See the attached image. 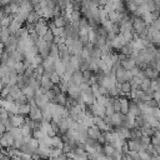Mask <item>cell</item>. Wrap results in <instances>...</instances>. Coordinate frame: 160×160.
I'll list each match as a JSON object with an SVG mask.
<instances>
[{"label":"cell","instance_id":"52a82bcc","mask_svg":"<svg viewBox=\"0 0 160 160\" xmlns=\"http://www.w3.org/2000/svg\"><path fill=\"white\" fill-rule=\"evenodd\" d=\"M66 94H68L70 98H72V99H78V98L81 95V91H80V88H79L78 85L71 84L70 86H68V91H66Z\"/></svg>","mask_w":160,"mask_h":160},{"label":"cell","instance_id":"7a4b0ae2","mask_svg":"<svg viewBox=\"0 0 160 160\" xmlns=\"http://www.w3.org/2000/svg\"><path fill=\"white\" fill-rule=\"evenodd\" d=\"M18 41H19V38H18L15 34H10V36L8 38V40L4 42V48H5V50H8V51H12V50H15V49H16V44H18Z\"/></svg>","mask_w":160,"mask_h":160},{"label":"cell","instance_id":"7c38bea8","mask_svg":"<svg viewBox=\"0 0 160 160\" xmlns=\"http://www.w3.org/2000/svg\"><path fill=\"white\" fill-rule=\"evenodd\" d=\"M102 151H104V154H105L106 159H112V154H114L115 149L112 148V145H111V144L105 142V144L102 145Z\"/></svg>","mask_w":160,"mask_h":160},{"label":"cell","instance_id":"f1b7e54d","mask_svg":"<svg viewBox=\"0 0 160 160\" xmlns=\"http://www.w3.org/2000/svg\"><path fill=\"white\" fill-rule=\"evenodd\" d=\"M20 130H21V134H22V136H28V135H32V129L29 126V125H26L25 122L20 126Z\"/></svg>","mask_w":160,"mask_h":160},{"label":"cell","instance_id":"30bf717a","mask_svg":"<svg viewBox=\"0 0 160 160\" xmlns=\"http://www.w3.org/2000/svg\"><path fill=\"white\" fill-rule=\"evenodd\" d=\"M142 71H144V75L149 79H154L159 76V70H155L154 68H150V66H146L145 69H142Z\"/></svg>","mask_w":160,"mask_h":160},{"label":"cell","instance_id":"ab89813d","mask_svg":"<svg viewBox=\"0 0 160 160\" xmlns=\"http://www.w3.org/2000/svg\"><path fill=\"white\" fill-rule=\"evenodd\" d=\"M112 110H114L115 112H119V111H120V102H119L118 96L114 99V102H112Z\"/></svg>","mask_w":160,"mask_h":160},{"label":"cell","instance_id":"8992f818","mask_svg":"<svg viewBox=\"0 0 160 160\" xmlns=\"http://www.w3.org/2000/svg\"><path fill=\"white\" fill-rule=\"evenodd\" d=\"M9 119H10V121H11L12 126H21V125L24 124L25 116L18 112V114H11V115H9Z\"/></svg>","mask_w":160,"mask_h":160},{"label":"cell","instance_id":"d6986e66","mask_svg":"<svg viewBox=\"0 0 160 160\" xmlns=\"http://www.w3.org/2000/svg\"><path fill=\"white\" fill-rule=\"evenodd\" d=\"M21 26H22V24L19 22V21H16V20H14V18H12V20H11V22L9 25V30H10L11 34H15V31L19 30Z\"/></svg>","mask_w":160,"mask_h":160},{"label":"cell","instance_id":"5bb4252c","mask_svg":"<svg viewBox=\"0 0 160 160\" xmlns=\"http://www.w3.org/2000/svg\"><path fill=\"white\" fill-rule=\"evenodd\" d=\"M58 128H59V131H60V135L64 134L68 129H69V120L68 118H61L60 121L58 122Z\"/></svg>","mask_w":160,"mask_h":160},{"label":"cell","instance_id":"7dc6e473","mask_svg":"<svg viewBox=\"0 0 160 160\" xmlns=\"http://www.w3.org/2000/svg\"><path fill=\"white\" fill-rule=\"evenodd\" d=\"M108 1H109V0H96V2H98V5H99V6H104Z\"/></svg>","mask_w":160,"mask_h":160},{"label":"cell","instance_id":"9a60e30c","mask_svg":"<svg viewBox=\"0 0 160 160\" xmlns=\"http://www.w3.org/2000/svg\"><path fill=\"white\" fill-rule=\"evenodd\" d=\"M120 65H121L125 70H130V69H132L134 66H136V65H135V61H134L132 59H130L129 56H128L126 59H124V60H120Z\"/></svg>","mask_w":160,"mask_h":160},{"label":"cell","instance_id":"3957f363","mask_svg":"<svg viewBox=\"0 0 160 160\" xmlns=\"http://www.w3.org/2000/svg\"><path fill=\"white\" fill-rule=\"evenodd\" d=\"M126 144H128L129 150H132V151L145 150V149L141 146V144H140V140H139V139H128V140H126Z\"/></svg>","mask_w":160,"mask_h":160},{"label":"cell","instance_id":"4fadbf2b","mask_svg":"<svg viewBox=\"0 0 160 160\" xmlns=\"http://www.w3.org/2000/svg\"><path fill=\"white\" fill-rule=\"evenodd\" d=\"M52 85H54V84H52V81L50 80V78H49V76L41 75V78H40V86H41V88H44V89L49 90V89H51V86H52Z\"/></svg>","mask_w":160,"mask_h":160},{"label":"cell","instance_id":"cb8c5ba5","mask_svg":"<svg viewBox=\"0 0 160 160\" xmlns=\"http://www.w3.org/2000/svg\"><path fill=\"white\" fill-rule=\"evenodd\" d=\"M141 19H142V21H144L146 25H150L151 21L154 20V16H152L151 11H146V12H144V14L141 15Z\"/></svg>","mask_w":160,"mask_h":160},{"label":"cell","instance_id":"f35d334b","mask_svg":"<svg viewBox=\"0 0 160 160\" xmlns=\"http://www.w3.org/2000/svg\"><path fill=\"white\" fill-rule=\"evenodd\" d=\"M28 144H29V146L32 148L34 150H36V149L39 148V141H38V139H35V138H31Z\"/></svg>","mask_w":160,"mask_h":160},{"label":"cell","instance_id":"c3c4849f","mask_svg":"<svg viewBox=\"0 0 160 160\" xmlns=\"http://www.w3.org/2000/svg\"><path fill=\"white\" fill-rule=\"evenodd\" d=\"M4 50H5V48H4V42H1V41H0V55L2 54V51H4Z\"/></svg>","mask_w":160,"mask_h":160},{"label":"cell","instance_id":"74e56055","mask_svg":"<svg viewBox=\"0 0 160 160\" xmlns=\"http://www.w3.org/2000/svg\"><path fill=\"white\" fill-rule=\"evenodd\" d=\"M125 8H128V10H129V11H130L131 14H134V11L136 10L138 5H136V4H134V1L131 0V1H128V5H126Z\"/></svg>","mask_w":160,"mask_h":160},{"label":"cell","instance_id":"5b68a950","mask_svg":"<svg viewBox=\"0 0 160 160\" xmlns=\"http://www.w3.org/2000/svg\"><path fill=\"white\" fill-rule=\"evenodd\" d=\"M54 60H55V59H52V58H50V56L42 59L41 65L44 66V71H45V72H50V74H51V72L54 71Z\"/></svg>","mask_w":160,"mask_h":160},{"label":"cell","instance_id":"e0dca14e","mask_svg":"<svg viewBox=\"0 0 160 160\" xmlns=\"http://www.w3.org/2000/svg\"><path fill=\"white\" fill-rule=\"evenodd\" d=\"M50 141H51V146L54 148H62V140L59 135H54V136H50Z\"/></svg>","mask_w":160,"mask_h":160},{"label":"cell","instance_id":"9c48e42d","mask_svg":"<svg viewBox=\"0 0 160 160\" xmlns=\"http://www.w3.org/2000/svg\"><path fill=\"white\" fill-rule=\"evenodd\" d=\"M122 45H125V41H124V38L121 34H118L112 40H111V48L115 49V50H119Z\"/></svg>","mask_w":160,"mask_h":160},{"label":"cell","instance_id":"b9f144b4","mask_svg":"<svg viewBox=\"0 0 160 160\" xmlns=\"http://www.w3.org/2000/svg\"><path fill=\"white\" fill-rule=\"evenodd\" d=\"M65 41V36H54V44L59 45V44H62Z\"/></svg>","mask_w":160,"mask_h":160},{"label":"cell","instance_id":"83f0119b","mask_svg":"<svg viewBox=\"0 0 160 160\" xmlns=\"http://www.w3.org/2000/svg\"><path fill=\"white\" fill-rule=\"evenodd\" d=\"M28 85L32 89H39L40 88V80L34 78V76H30L29 78V81H28Z\"/></svg>","mask_w":160,"mask_h":160},{"label":"cell","instance_id":"e575fe53","mask_svg":"<svg viewBox=\"0 0 160 160\" xmlns=\"http://www.w3.org/2000/svg\"><path fill=\"white\" fill-rule=\"evenodd\" d=\"M54 34V36H64V28L60 26H55L54 29H50Z\"/></svg>","mask_w":160,"mask_h":160},{"label":"cell","instance_id":"f546056e","mask_svg":"<svg viewBox=\"0 0 160 160\" xmlns=\"http://www.w3.org/2000/svg\"><path fill=\"white\" fill-rule=\"evenodd\" d=\"M25 102H28V98H26V95H24V94H20V95L14 100V104H15L16 106H19V105H21V104H25Z\"/></svg>","mask_w":160,"mask_h":160},{"label":"cell","instance_id":"ffe728a7","mask_svg":"<svg viewBox=\"0 0 160 160\" xmlns=\"http://www.w3.org/2000/svg\"><path fill=\"white\" fill-rule=\"evenodd\" d=\"M21 92H22L24 95H26L28 99H32V98H34L35 89H32V88H30L29 85H26V86H24V88L21 89Z\"/></svg>","mask_w":160,"mask_h":160},{"label":"cell","instance_id":"8d00e7d4","mask_svg":"<svg viewBox=\"0 0 160 160\" xmlns=\"http://www.w3.org/2000/svg\"><path fill=\"white\" fill-rule=\"evenodd\" d=\"M138 152H139V158H140V160H151L150 155H149L145 150H140V151H138Z\"/></svg>","mask_w":160,"mask_h":160},{"label":"cell","instance_id":"681fc988","mask_svg":"<svg viewBox=\"0 0 160 160\" xmlns=\"http://www.w3.org/2000/svg\"><path fill=\"white\" fill-rule=\"evenodd\" d=\"M1 28H2V26H1V25H0V30H1Z\"/></svg>","mask_w":160,"mask_h":160},{"label":"cell","instance_id":"bcb514c9","mask_svg":"<svg viewBox=\"0 0 160 160\" xmlns=\"http://www.w3.org/2000/svg\"><path fill=\"white\" fill-rule=\"evenodd\" d=\"M114 112V110H112V106H105V115H111Z\"/></svg>","mask_w":160,"mask_h":160},{"label":"cell","instance_id":"44dd1931","mask_svg":"<svg viewBox=\"0 0 160 160\" xmlns=\"http://www.w3.org/2000/svg\"><path fill=\"white\" fill-rule=\"evenodd\" d=\"M14 139H18V138H22V134H21V130H20V126H11L9 130H8Z\"/></svg>","mask_w":160,"mask_h":160},{"label":"cell","instance_id":"2e32d148","mask_svg":"<svg viewBox=\"0 0 160 160\" xmlns=\"http://www.w3.org/2000/svg\"><path fill=\"white\" fill-rule=\"evenodd\" d=\"M52 22H54V25H55V26H60V28H64L66 24H69V22H66L65 18H64L62 15L54 16V18H52Z\"/></svg>","mask_w":160,"mask_h":160},{"label":"cell","instance_id":"d4e9b609","mask_svg":"<svg viewBox=\"0 0 160 160\" xmlns=\"http://www.w3.org/2000/svg\"><path fill=\"white\" fill-rule=\"evenodd\" d=\"M49 56L52 58V59H58L59 58V51H58V45L56 44H52L49 48Z\"/></svg>","mask_w":160,"mask_h":160},{"label":"cell","instance_id":"603a6c76","mask_svg":"<svg viewBox=\"0 0 160 160\" xmlns=\"http://www.w3.org/2000/svg\"><path fill=\"white\" fill-rule=\"evenodd\" d=\"M81 16H82V14H81L80 9H74V10H72V12H71L70 20H71V22H78V21H79V19H80Z\"/></svg>","mask_w":160,"mask_h":160},{"label":"cell","instance_id":"ee69618b","mask_svg":"<svg viewBox=\"0 0 160 160\" xmlns=\"http://www.w3.org/2000/svg\"><path fill=\"white\" fill-rule=\"evenodd\" d=\"M159 98H160V90H154V92H152V99L156 100V101H159Z\"/></svg>","mask_w":160,"mask_h":160},{"label":"cell","instance_id":"7402d4cb","mask_svg":"<svg viewBox=\"0 0 160 160\" xmlns=\"http://www.w3.org/2000/svg\"><path fill=\"white\" fill-rule=\"evenodd\" d=\"M10 30H9V28H1V30H0V41L1 42H5L6 40H8V38L10 36Z\"/></svg>","mask_w":160,"mask_h":160},{"label":"cell","instance_id":"f6af8a7d","mask_svg":"<svg viewBox=\"0 0 160 160\" xmlns=\"http://www.w3.org/2000/svg\"><path fill=\"white\" fill-rule=\"evenodd\" d=\"M152 116H154V118H156V119H159V118H160V112H159V108H158V106L152 109Z\"/></svg>","mask_w":160,"mask_h":160},{"label":"cell","instance_id":"277c9868","mask_svg":"<svg viewBox=\"0 0 160 160\" xmlns=\"http://www.w3.org/2000/svg\"><path fill=\"white\" fill-rule=\"evenodd\" d=\"M124 14H125V12H120V11L112 10V11L108 12V19H109L111 22H114V24H120V21L122 20Z\"/></svg>","mask_w":160,"mask_h":160},{"label":"cell","instance_id":"8fae6325","mask_svg":"<svg viewBox=\"0 0 160 160\" xmlns=\"http://www.w3.org/2000/svg\"><path fill=\"white\" fill-rule=\"evenodd\" d=\"M41 38H42V40L46 42V45H48L49 48L54 44V34H52V31H51L50 29H48V30H46V32H45Z\"/></svg>","mask_w":160,"mask_h":160},{"label":"cell","instance_id":"ba28073f","mask_svg":"<svg viewBox=\"0 0 160 160\" xmlns=\"http://www.w3.org/2000/svg\"><path fill=\"white\" fill-rule=\"evenodd\" d=\"M119 102H120V112L126 114L129 111V98H126L125 95H120L118 96Z\"/></svg>","mask_w":160,"mask_h":160},{"label":"cell","instance_id":"1f68e13d","mask_svg":"<svg viewBox=\"0 0 160 160\" xmlns=\"http://www.w3.org/2000/svg\"><path fill=\"white\" fill-rule=\"evenodd\" d=\"M14 69L16 70L18 74H22L24 70H25V66H24V62L22 61H16L15 65H14Z\"/></svg>","mask_w":160,"mask_h":160},{"label":"cell","instance_id":"ac0fdd59","mask_svg":"<svg viewBox=\"0 0 160 160\" xmlns=\"http://www.w3.org/2000/svg\"><path fill=\"white\" fill-rule=\"evenodd\" d=\"M29 111H30V104L29 102H25V104H21V105L18 106V112L21 114V115H24V116L28 115Z\"/></svg>","mask_w":160,"mask_h":160},{"label":"cell","instance_id":"6da1fadb","mask_svg":"<svg viewBox=\"0 0 160 160\" xmlns=\"http://www.w3.org/2000/svg\"><path fill=\"white\" fill-rule=\"evenodd\" d=\"M34 29H35V32L38 34V36H42L46 32V30L49 29L48 24H46V19L39 18V20L36 22H34Z\"/></svg>","mask_w":160,"mask_h":160},{"label":"cell","instance_id":"484cf974","mask_svg":"<svg viewBox=\"0 0 160 160\" xmlns=\"http://www.w3.org/2000/svg\"><path fill=\"white\" fill-rule=\"evenodd\" d=\"M90 56L91 58H100L101 56V50H100V48L98 45L94 44L91 46V49H90Z\"/></svg>","mask_w":160,"mask_h":160},{"label":"cell","instance_id":"4316f807","mask_svg":"<svg viewBox=\"0 0 160 160\" xmlns=\"http://www.w3.org/2000/svg\"><path fill=\"white\" fill-rule=\"evenodd\" d=\"M10 58L16 62V61H22L24 60V55L22 54H20L18 50H12V51H10Z\"/></svg>","mask_w":160,"mask_h":160},{"label":"cell","instance_id":"60d3db41","mask_svg":"<svg viewBox=\"0 0 160 160\" xmlns=\"http://www.w3.org/2000/svg\"><path fill=\"white\" fill-rule=\"evenodd\" d=\"M155 30H160V19L159 18H156V19H154L152 21H151V24H150Z\"/></svg>","mask_w":160,"mask_h":160},{"label":"cell","instance_id":"7bdbcfd3","mask_svg":"<svg viewBox=\"0 0 160 160\" xmlns=\"http://www.w3.org/2000/svg\"><path fill=\"white\" fill-rule=\"evenodd\" d=\"M61 149H62V152H65V154H66V152H70L72 148H71V146H70V145H69L68 142H64V144H62V148H61Z\"/></svg>","mask_w":160,"mask_h":160},{"label":"cell","instance_id":"4dcf8cb0","mask_svg":"<svg viewBox=\"0 0 160 160\" xmlns=\"http://www.w3.org/2000/svg\"><path fill=\"white\" fill-rule=\"evenodd\" d=\"M41 62H42V58H41V55L38 52V54L31 59V65H32L34 68H36V66H38V65H40Z\"/></svg>","mask_w":160,"mask_h":160},{"label":"cell","instance_id":"836d02e7","mask_svg":"<svg viewBox=\"0 0 160 160\" xmlns=\"http://www.w3.org/2000/svg\"><path fill=\"white\" fill-rule=\"evenodd\" d=\"M81 74H82V81H85V82L89 84V79H90V76H91L92 72L89 69H84V70H81Z\"/></svg>","mask_w":160,"mask_h":160},{"label":"cell","instance_id":"d6a6232c","mask_svg":"<svg viewBox=\"0 0 160 160\" xmlns=\"http://www.w3.org/2000/svg\"><path fill=\"white\" fill-rule=\"evenodd\" d=\"M50 80L52 81V84H60V80H61V76L58 74V72H55V71H52L51 74H50Z\"/></svg>","mask_w":160,"mask_h":160},{"label":"cell","instance_id":"d590c367","mask_svg":"<svg viewBox=\"0 0 160 160\" xmlns=\"http://www.w3.org/2000/svg\"><path fill=\"white\" fill-rule=\"evenodd\" d=\"M130 89H131V86H130V82H129V81H124V82L120 84V90H121L124 94L129 92Z\"/></svg>","mask_w":160,"mask_h":160}]
</instances>
